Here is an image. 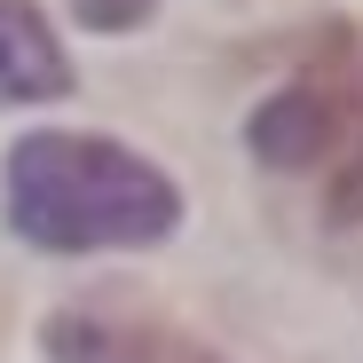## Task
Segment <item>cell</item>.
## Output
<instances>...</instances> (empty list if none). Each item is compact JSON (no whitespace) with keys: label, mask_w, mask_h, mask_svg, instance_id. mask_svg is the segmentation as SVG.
I'll use <instances>...</instances> for the list:
<instances>
[{"label":"cell","mask_w":363,"mask_h":363,"mask_svg":"<svg viewBox=\"0 0 363 363\" xmlns=\"http://www.w3.org/2000/svg\"><path fill=\"white\" fill-rule=\"evenodd\" d=\"M182 213L174 182L103 135H24L9 150V221L32 245L95 253V245H150Z\"/></svg>","instance_id":"1"},{"label":"cell","mask_w":363,"mask_h":363,"mask_svg":"<svg viewBox=\"0 0 363 363\" xmlns=\"http://www.w3.org/2000/svg\"><path fill=\"white\" fill-rule=\"evenodd\" d=\"M253 158L308 174L332 221H363V24H324L253 111Z\"/></svg>","instance_id":"2"},{"label":"cell","mask_w":363,"mask_h":363,"mask_svg":"<svg viewBox=\"0 0 363 363\" xmlns=\"http://www.w3.org/2000/svg\"><path fill=\"white\" fill-rule=\"evenodd\" d=\"M48 355L55 363H221L213 347L182 340L174 324L111 316V308H64L48 324Z\"/></svg>","instance_id":"3"},{"label":"cell","mask_w":363,"mask_h":363,"mask_svg":"<svg viewBox=\"0 0 363 363\" xmlns=\"http://www.w3.org/2000/svg\"><path fill=\"white\" fill-rule=\"evenodd\" d=\"M72 9H79V24H95V32H135L158 0H72Z\"/></svg>","instance_id":"5"},{"label":"cell","mask_w":363,"mask_h":363,"mask_svg":"<svg viewBox=\"0 0 363 363\" xmlns=\"http://www.w3.org/2000/svg\"><path fill=\"white\" fill-rule=\"evenodd\" d=\"M72 72H64V48L40 24L32 0H0V103H48L64 95Z\"/></svg>","instance_id":"4"}]
</instances>
